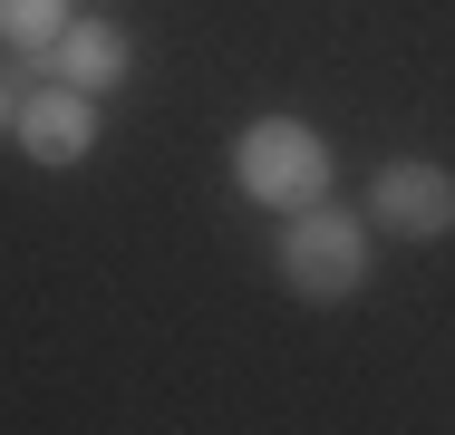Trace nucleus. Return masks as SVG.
<instances>
[{"label":"nucleus","instance_id":"f257e3e1","mask_svg":"<svg viewBox=\"0 0 455 435\" xmlns=\"http://www.w3.org/2000/svg\"><path fill=\"white\" fill-rule=\"evenodd\" d=\"M233 184H243L252 203H272V213H300V203L330 194V146H320L300 116H262V126H243V146H233Z\"/></svg>","mask_w":455,"mask_h":435},{"label":"nucleus","instance_id":"f03ea898","mask_svg":"<svg viewBox=\"0 0 455 435\" xmlns=\"http://www.w3.org/2000/svg\"><path fill=\"white\" fill-rule=\"evenodd\" d=\"M281 281L300 300H349L368 281V223L339 213V203H300L291 233H281Z\"/></svg>","mask_w":455,"mask_h":435},{"label":"nucleus","instance_id":"7ed1b4c3","mask_svg":"<svg viewBox=\"0 0 455 435\" xmlns=\"http://www.w3.org/2000/svg\"><path fill=\"white\" fill-rule=\"evenodd\" d=\"M368 213H378V233H397V242H436V233H455V165H427V155L378 165Z\"/></svg>","mask_w":455,"mask_h":435},{"label":"nucleus","instance_id":"20e7f679","mask_svg":"<svg viewBox=\"0 0 455 435\" xmlns=\"http://www.w3.org/2000/svg\"><path fill=\"white\" fill-rule=\"evenodd\" d=\"M20 146H29V165H88L97 146V97L88 87H39V97H20Z\"/></svg>","mask_w":455,"mask_h":435},{"label":"nucleus","instance_id":"39448f33","mask_svg":"<svg viewBox=\"0 0 455 435\" xmlns=\"http://www.w3.org/2000/svg\"><path fill=\"white\" fill-rule=\"evenodd\" d=\"M49 59H59V78H68V87H88V97H107V87H116L126 68H136L126 29H107V20H68Z\"/></svg>","mask_w":455,"mask_h":435},{"label":"nucleus","instance_id":"423d86ee","mask_svg":"<svg viewBox=\"0 0 455 435\" xmlns=\"http://www.w3.org/2000/svg\"><path fill=\"white\" fill-rule=\"evenodd\" d=\"M59 29H68V0H0V39L10 49H59Z\"/></svg>","mask_w":455,"mask_h":435},{"label":"nucleus","instance_id":"0eeeda50","mask_svg":"<svg viewBox=\"0 0 455 435\" xmlns=\"http://www.w3.org/2000/svg\"><path fill=\"white\" fill-rule=\"evenodd\" d=\"M0 126H20V97H10V78H0Z\"/></svg>","mask_w":455,"mask_h":435}]
</instances>
